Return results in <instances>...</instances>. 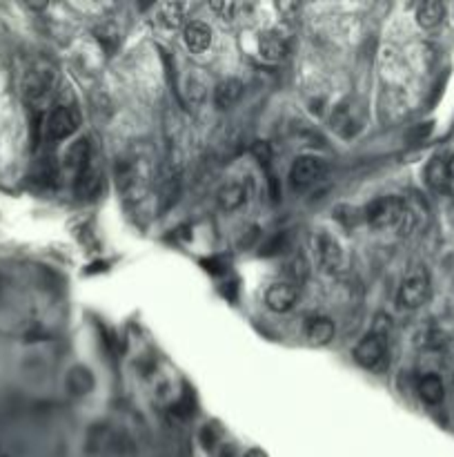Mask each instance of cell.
Segmentation results:
<instances>
[{"label":"cell","instance_id":"obj_1","mask_svg":"<svg viewBox=\"0 0 454 457\" xmlns=\"http://www.w3.org/2000/svg\"><path fill=\"white\" fill-rule=\"evenodd\" d=\"M81 110L74 101H58L52 114L47 116V123H45V132L52 141H63L69 139L81 128Z\"/></svg>","mask_w":454,"mask_h":457},{"label":"cell","instance_id":"obj_2","mask_svg":"<svg viewBox=\"0 0 454 457\" xmlns=\"http://www.w3.org/2000/svg\"><path fill=\"white\" fill-rule=\"evenodd\" d=\"M405 201L399 196H378L368 208H366V221L376 227V230H383V227H397L403 212H405Z\"/></svg>","mask_w":454,"mask_h":457},{"label":"cell","instance_id":"obj_3","mask_svg":"<svg viewBox=\"0 0 454 457\" xmlns=\"http://www.w3.org/2000/svg\"><path fill=\"white\" fill-rule=\"evenodd\" d=\"M430 299V277L426 270H414L412 274H407L405 281L399 288L397 301L399 306L405 310H417L423 303Z\"/></svg>","mask_w":454,"mask_h":457},{"label":"cell","instance_id":"obj_4","mask_svg":"<svg viewBox=\"0 0 454 457\" xmlns=\"http://www.w3.org/2000/svg\"><path fill=\"white\" fill-rule=\"evenodd\" d=\"M388 337H381V334H366L354 348V361L366 371H378L383 368V363L388 359Z\"/></svg>","mask_w":454,"mask_h":457},{"label":"cell","instance_id":"obj_5","mask_svg":"<svg viewBox=\"0 0 454 457\" xmlns=\"http://www.w3.org/2000/svg\"><path fill=\"white\" fill-rule=\"evenodd\" d=\"M327 165L319 157H298L290 167V183L296 192L312 188L316 181H321Z\"/></svg>","mask_w":454,"mask_h":457},{"label":"cell","instance_id":"obj_6","mask_svg":"<svg viewBox=\"0 0 454 457\" xmlns=\"http://www.w3.org/2000/svg\"><path fill=\"white\" fill-rule=\"evenodd\" d=\"M89 165H92V143H89L87 139H76L63 154L65 174L71 176L74 183H76Z\"/></svg>","mask_w":454,"mask_h":457},{"label":"cell","instance_id":"obj_7","mask_svg":"<svg viewBox=\"0 0 454 457\" xmlns=\"http://www.w3.org/2000/svg\"><path fill=\"white\" fill-rule=\"evenodd\" d=\"M298 301V288L292 283H272L265 290V306L272 312H290Z\"/></svg>","mask_w":454,"mask_h":457},{"label":"cell","instance_id":"obj_8","mask_svg":"<svg viewBox=\"0 0 454 457\" xmlns=\"http://www.w3.org/2000/svg\"><path fill=\"white\" fill-rule=\"evenodd\" d=\"M54 87V76L50 69H34L25 79V96L32 105L47 103L50 91Z\"/></svg>","mask_w":454,"mask_h":457},{"label":"cell","instance_id":"obj_9","mask_svg":"<svg viewBox=\"0 0 454 457\" xmlns=\"http://www.w3.org/2000/svg\"><path fill=\"white\" fill-rule=\"evenodd\" d=\"M314 248H316V256H319L321 268H325L327 272H337L343 266V250H341V243L334 237L321 232L314 239Z\"/></svg>","mask_w":454,"mask_h":457},{"label":"cell","instance_id":"obj_10","mask_svg":"<svg viewBox=\"0 0 454 457\" xmlns=\"http://www.w3.org/2000/svg\"><path fill=\"white\" fill-rule=\"evenodd\" d=\"M245 201H248V190L243 183H238V181L225 183V186L216 192V203L223 212H234Z\"/></svg>","mask_w":454,"mask_h":457},{"label":"cell","instance_id":"obj_11","mask_svg":"<svg viewBox=\"0 0 454 457\" xmlns=\"http://www.w3.org/2000/svg\"><path fill=\"white\" fill-rule=\"evenodd\" d=\"M183 38H185V45H187L190 52L201 54L211 45V29L201 21H194L185 27Z\"/></svg>","mask_w":454,"mask_h":457},{"label":"cell","instance_id":"obj_12","mask_svg":"<svg viewBox=\"0 0 454 457\" xmlns=\"http://www.w3.org/2000/svg\"><path fill=\"white\" fill-rule=\"evenodd\" d=\"M305 334H308V339L316 346H327L332 339H334V334H337V326L332 319L327 317H314L308 322L305 326Z\"/></svg>","mask_w":454,"mask_h":457},{"label":"cell","instance_id":"obj_13","mask_svg":"<svg viewBox=\"0 0 454 457\" xmlns=\"http://www.w3.org/2000/svg\"><path fill=\"white\" fill-rule=\"evenodd\" d=\"M259 54L263 60H267V63H279V60L287 54V43L277 32H265L259 38Z\"/></svg>","mask_w":454,"mask_h":457},{"label":"cell","instance_id":"obj_14","mask_svg":"<svg viewBox=\"0 0 454 457\" xmlns=\"http://www.w3.org/2000/svg\"><path fill=\"white\" fill-rule=\"evenodd\" d=\"M240 96H243V83L238 79L221 81L214 89V103L221 110H230L232 105H236L240 101Z\"/></svg>","mask_w":454,"mask_h":457},{"label":"cell","instance_id":"obj_15","mask_svg":"<svg viewBox=\"0 0 454 457\" xmlns=\"http://www.w3.org/2000/svg\"><path fill=\"white\" fill-rule=\"evenodd\" d=\"M426 181L434 192H446L450 188V172H448V161L443 157H434L428 167H426Z\"/></svg>","mask_w":454,"mask_h":457},{"label":"cell","instance_id":"obj_16","mask_svg":"<svg viewBox=\"0 0 454 457\" xmlns=\"http://www.w3.org/2000/svg\"><path fill=\"white\" fill-rule=\"evenodd\" d=\"M419 397L434 406V404H441L443 397H446V386H443V379L430 373L426 377H421V382H419Z\"/></svg>","mask_w":454,"mask_h":457},{"label":"cell","instance_id":"obj_17","mask_svg":"<svg viewBox=\"0 0 454 457\" xmlns=\"http://www.w3.org/2000/svg\"><path fill=\"white\" fill-rule=\"evenodd\" d=\"M443 16H446V7L441 3H436V0H430V3H423L419 5L417 9V23L423 27V29H436L438 25L443 23Z\"/></svg>","mask_w":454,"mask_h":457},{"label":"cell","instance_id":"obj_18","mask_svg":"<svg viewBox=\"0 0 454 457\" xmlns=\"http://www.w3.org/2000/svg\"><path fill=\"white\" fill-rule=\"evenodd\" d=\"M103 186V179H100V172H98V167L92 163L87 167V170L78 176V181H76V192H78V196H94L98 194Z\"/></svg>","mask_w":454,"mask_h":457},{"label":"cell","instance_id":"obj_19","mask_svg":"<svg viewBox=\"0 0 454 457\" xmlns=\"http://www.w3.org/2000/svg\"><path fill=\"white\" fill-rule=\"evenodd\" d=\"M158 18L161 23L168 27V29H176L180 23H183V7L168 3V5H161L158 7Z\"/></svg>","mask_w":454,"mask_h":457},{"label":"cell","instance_id":"obj_20","mask_svg":"<svg viewBox=\"0 0 454 457\" xmlns=\"http://www.w3.org/2000/svg\"><path fill=\"white\" fill-rule=\"evenodd\" d=\"M287 268H290L287 272H290L296 281H303V279H305L308 274H310V266H308V261H305V256H294Z\"/></svg>","mask_w":454,"mask_h":457},{"label":"cell","instance_id":"obj_21","mask_svg":"<svg viewBox=\"0 0 454 457\" xmlns=\"http://www.w3.org/2000/svg\"><path fill=\"white\" fill-rule=\"evenodd\" d=\"M285 237L283 235H277L274 239H269L265 246H263V254H277V252H283L285 248Z\"/></svg>","mask_w":454,"mask_h":457},{"label":"cell","instance_id":"obj_22","mask_svg":"<svg viewBox=\"0 0 454 457\" xmlns=\"http://www.w3.org/2000/svg\"><path fill=\"white\" fill-rule=\"evenodd\" d=\"M211 9L214 11H219L221 13V18H232L234 13H236V9H238V5H234V3H214L211 5Z\"/></svg>","mask_w":454,"mask_h":457},{"label":"cell","instance_id":"obj_23","mask_svg":"<svg viewBox=\"0 0 454 457\" xmlns=\"http://www.w3.org/2000/svg\"><path fill=\"white\" fill-rule=\"evenodd\" d=\"M245 457H267V453L261 451V448H250V451L245 453Z\"/></svg>","mask_w":454,"mask_h":457},{"label":"cell","instance_id":"obj_24","mask_svg":"<svg viewBox=\"0 0 454 457\" xmlns=\"http://www.w3.org/2000/svg\"><path fill=\"white\" fill-rule=\"evenodd\" d=\"M448 172H450V179L454 181V154L448 159Z\"/></svg>","mask_w":454,"mask_h":457}]
</instances>
